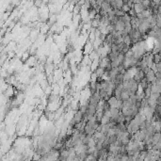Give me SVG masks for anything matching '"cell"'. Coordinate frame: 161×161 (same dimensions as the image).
<instances>
[{
	"label": "cell",
	"mask_w": 161,
	"mask_h": 161,
	"mask_svg": "<svg viewBox=\"0 0 161 161\" xmlns=\"http://www.w3.org/2000/svg\"><path fill=\"white\" fill-rule=\"evenodd\" d=\"M133 7H134V12H135L136 14H139V13L142 12L143 9H145L142 3H136V4L133 5Z\"/></svg>",
	"instance_id": "1"
}]
</instances>
